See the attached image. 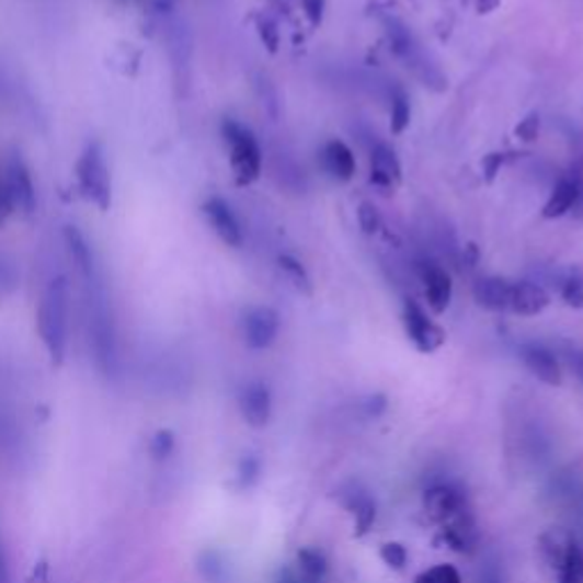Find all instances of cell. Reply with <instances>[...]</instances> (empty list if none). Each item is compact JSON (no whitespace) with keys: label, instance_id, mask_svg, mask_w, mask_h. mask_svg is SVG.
<instances>
[{"label":"cell","instance_id":"74e56055","mask_svg":"<svg viewBox=\"0 0 583 583\" xmlns=\"http://www.w3.org/2000/svg\"><path fill=\"white\" fill-rule=\"evenodd\" d=\"M260 475V462L255 458H247L242 460V468H240V479H242V485H251Z\"/></svg>","mask_w":583,"mask_h":583},{"label":"cell","instance_id":"cb8c5ba5","mask_svg":"<svg viewBox=\"0 0 583 583\" xmlns=\"http://www.w3.org/2000/svg\"><path fill=\"white\" fill-rule=\"evenodd\" d=\"M408 124H411V101L403 90H395L392 101H390V130L392 135H401Z\"/></svg>","mask_w":583,"mask_h":583},{"label":"cell","instance_id":"277c9868","mask_svg":"<svg viewBox=\"0 0 583 583\" xmlns=\"http://www.w3.org/2000/svg\"><path fill=\"white\" fill-rule=\"evenodd\" d=\"M76 179H78V187L82 190L87 198L94 201L101 210L110 208L112 183H110V171L105 164L103 146L99 141H90L84 146V151L80 153L76 162Z\"/></svg>","mask_w":583,"mask_h":583},{"label":"cell","instance_id":"d6986e66","mask_svg":"<svg viewBox=\"0 0 583 583\" xmlns=\"http://www.w3.org/2000/svg\"><path fill=\"white\" fill-rule=\"evenodd\" d=\"M574 542V538L565 531V529H551L547 531L540 542H538V551H540V559L545 563V568L557 576L563 559H565V553L570 549V545Z\"/></svg>","mask_w":583,"mask_h":583},{"label":"cell","instance_id":"1f68e13d","mask_svg":"<svg viewBox=\"0 0 583 583\" xmlns=\"http://www.w3.org/2000/svg\"><path fill=\"white\" fill-rule=\"evenodd\" d=\"M301 8L310 21L312 27H319L324 21V10H327V0H301Z\"/></svg>","mask_w":583,"mask_h":583},{"label":"cell","instance_id":"4316f807","mask_svg":"<svg viewBox=\"0 0 583 583\" xmlns=\"http://www.w3.org/2000/svg\"><path fill=\"white\" fill-rule=\"evenodd\" d=\"M415 583H462V579L454 565H435L424 570Z\"/></svg>","mask_w":583,"mask_h":583},{"label":"cell","instance_id":"8fae6325","mask_svg":"<svg viewBox=\"0 0 583 583\" xmlns=\"http://www.w3.org/2000/svg\"><path fill=\"white\" fill-rule=\"evenodd\" d=\"M420 278L424 283L428 308L435 315H443L449 308L451 295H454L451 276L447 274V270H443L441 265H435V262L428 260V262H422L420 265Z\"/></svg>","mask_w":583,"mask_h":583},{"label":"cell","instance_id":"7c38bea8","mask_svg":"<svg viewBox=\"0 0 583 583\" xmlns=\"http://www.w3.org/2000/svg\"><path fill=\"white\" fill-rule=\"evenodd\" d=\"M401 162L388 144H376L369 153V183L381 190H397L401 185Z\"/></svg>","mask_w":583,"mask_h":583},{"label":"cell","instance_id":"2e32d148","mask_svg":"<svg viewBox=\"0 0 583 583\" xmlns=\"http://www.w3.org/2000/svg\"><path fill=\"white\" fill-rule=\"evenodd\" d=\"M322 162H324V169L331 179H335L340 183H348L354 179L356 156L344 141L331 139L322 151Z\"/></svg>","mask_w":583,"mask_h":583},{"label":"cell","instance_id":"836d02e7","mask_svg":"<svg viewBox=\"0 0 583 583\" xmlns=\"http://www.w3.org/2000/svg\"><path fill=\"white\" fill-rule=\"evenodd\" d=\"M565 361L570 365V369L574 371V376L583 384V348L579 346H568L565 348Z\"/></svg>","mask_w":583,"mask_h":583},{"label":"cell","instance_id":"d590c367","mask_svg":"<svg viewBox=\"0 0 583 583\" xmlns=\"http://www.w3.org/2000/svg\"><path fill=\"white\" fill-rule=\"evenodd\" d=\"M16 285V272L12 267V262H8L3 255H0V289H12Z\"/></svg>","mask_w":583,"mask_h":583},{"label":"cell","instance_id":"ffe728a7","mask_svg":"<svg viewBox=\"0 0 583 583\" xmlns=\"http://www.w3.org/2000/svg\"><path fill=\"white\" fill-rule=\"evenodd\" d=\"M581 187L572 181V179H563L557 183V187L551 190L547 203L542 206V217L545 219H559L570 215V210L574 208L576 196H579Z\"/></svg>","mask_w":583,"mask_h":583},{"label":"cell","instance_id":"60d3db41","mask_svg":"<svg viewBox=\"0 0 583 583\" xmlns=\"http://www.w3.org/2000/svg\"><path fill=\"white\" fill-rule=\"evenodd\" d=\"M278 583H304L299 572L292 570V568H285L281 574H278Z\"/></svg>","mask_w":583,"mask_h":583},{"label":"cell","instance_id":"8d00e7d4","mask_svg":"<svg viewBox=\"0 0 583 583\" xmlns=\"http://www.w3.org/2000/svg\"><path fill=\"white\" fill-rule=\"evenodd\" d=\"M0 583H14L12 581V565H10V553L3 542V536H0Z\"/></svg>","mask_w":583,"mask_h":583},{"label":"cell","instance_id":"5b68a950","mask_svg":"<svg viewBox=\"0 0 583 583\" xmlns=\"http://www.w3.org/2000/svg\"><path fill=\"white\" fill-rule=\"evenodd\" d=\"M401 319H403V329H405L408 340H411L422 354H433L445 344L447 333L433 322L418 301L413 299L403 301Z\"/></svg>","mask_w":583,"mask_h":583},{"label":"cell","instance_id":"ac0fdd59","mask_svg":"<svg viewBox=\"0 0 583 583\" xmlns=\"http://www.w3.org/2000/svg\"><path fill=\"white\" fill-rule=\"evenodd\" d=\"M65 244L67 251L71 255V260L76 262L78 274L82 276L84 283H90L96 278V262H94V251L87 242V238L80 232L78 226H67L65 228Z\"/></svg>","mask_w":583,"mask_h":583},{"label":"cell","instance_id":"f546056e","mask_svg":"<svg viewBox=\"0 0 583 583\" xmlns=\"http://www.w3.org/2000/svg\"><path fill=\"white\" fill-rule=\"evenodd\" d=\"M258 35L262 39V44L267 46L270 53L278 50V27L270 16H262L258 19Z\"/></svg>","mask_w":583,"mask_h":583},{"label":"cell","instance_id":"f1b7e54d","mask_svg":"<svg viewBox=\"0 0 583 583\" xmlns=\"http://www.w3.org/2000/svg\"><path fill=\"white\" fill-rule=\"evenodd\" d=\"M381 559L392 570H403L408 563V551L401 542H386L381 547Z\"/></svg>","mask_w":583,"mask_h":583},{"label":"cell","instance_id":"b9f144b4","mask_svg":"<svg viewBox=\"0 0 583 583\" xmlns=\"http://www.w3.org/2000/svg\"><path fill=\"white\" fill-rule=\"evenodd\" d=\"M500 8V0H477V10L479 14H490L492 10Z\"/></svg>","mask_w":583,"mask_h":583},{"label":"cell","instance_id":"5bb4252c","mask_svg":"<svg viewBox=\"0 0 583 583\" xmlns=\"http://www.w3.org/2000/svg\"><path fill=\"white\" fill-rule=\"evenodd\" d=\"M441 538L458 553H472L479 545V529L472 511L454 517L441 527Z\"/></svg>","mask_w":583,"mask_h":583},{"label":"cell","instance_id":"3957f363","mask_svg":"<svg viewBox=\"0 0 583 583\" xmlns=\"http://www.w3.org/2000/svg\"><path fill=\"white\" fill-rule=\"evenodd\" d=\"M221 135L230 151V167L236 171L238 185L255 183L262 171V151L255 135L236 119H226L221 124Z\"/></svg>","mask_w":583,"mask_h":583},{"label":"cell","instance_id":"4fadbf2b","mask_svg":"<svg viewBox=\"0 0 583 583\" xmlns=\"http://www.w3.org/2000/svg\"><path fill=\"white\" fill-rule=\"evenodd\" d=\"M240 411L249 426L262 428L270 424L272 418V392L265 384L253 381L240 392Z\"/></svg>","mask_w":583,"mask_h":583},{"label":"cell","instance_id":"9a60e30c","mask_svg":"<svg viewBox=\"0 0 583 583\" xmlns=\"http://www.w3.org/2000/svg\"><path fill=\"white\" fill-rule=\"evenodd\" d=\"M549 306L547 289L531 281H519L511 287V304L508 310L519 317H534L540 315Z\"/></svg>","mask_w":583,"mask_h":583},{"label":"cell","instance_id":"7402d4cb","mask_svg":"<svg viewBox=\"0 0 583 583\" xmlns=\"http://www.w3.org/2000/svg\"><path fill=\"white\" fill-rule=\"evenodd\" d=\"M297 572L304 583H324L329 574V561L319 549L304 547L297 553Z\"/></svg>","mask_w":583,"mask_h":583},{"label":"cell","instance_id":"6da1fadb","mask_svg":"<svg viewBox=\"0 0 583 583\" xmlns=\"http://www.w3.org/2000/svg\"><path fill=\"white\" fill-rule=\"evenodd\" d=\"M87 342H90V352L94 358L96 369L114 378L119 374L122 358H119V335H116V324L112 317L110 301L99 283V276L87 283Z\"/></svg>","mask_w":583,"mask_h":583},{"label":"cell","instance_id":"ba28073f","mask_svg":"<svg viewBox=\"0 0 583 583\" xmlns=\"http://www.w3.org/2000/svg\"><path fill=\"white\" fill-rule=\"evenodd\" d=\"M5 185H8V192L12 198L14 213L21 210L23 215H33L35 206H37V192H35L31 169L25 167V162L19 156H14L8 164Z\"/></svg>","mask_w":583,"mask_h":583},{"label":"cell","instance_id":"83f0119b","mask_svg":"<svg viewBox=\"0 0 583 583\" xmlns=\"http://www.w3.org/2000/svg\"><path fill=\"white\" fill-rule=\"evenodd\" d=\"M358 224H361L365 236H374V232L381 230L384 219H381V215H378L374 203H369V201H363L361 203V208H358Z\"/></svg>","mask_w":583,"mask_h":583},{"label":"cell","instance_id":"f35d334b","mask_svg":"<svg viewBox=\"0 0 583 583\" xmlns=\"http://www.w3.org/2000/svg\"><path fill=\"white\" fill-rule=\"evenodd\" d=\"M475 583H504V581H502L500 568H498V565H492V563H488V565L481 568V572H479V576H477Z\"/></svg>","mask_w":583,"mask_h":583},{"label":"cell","instance_id":"e0dca14e","mask_svg":"<svg viewBox=\"0 0 583 583\" xmlns=\"http://www.w3.org/2000/svg\"><path fill=\"white\" fill-rule=\"evenodd\" d=\"M513 283L500 276H485L475 283V301L492 312H504L511 304Z\"/></svg>","mask_w":583,"mask_h":583},{"label":"cell","instance_id":"30bf717a","mask_svg":"<svg viewBox=\"0 0 583 583\" xmlns=\"http://www.w3.org/2000/svg\"><path fill=\"white\" fill-rule=\"evenodd\" d=\"M519 358H522L524 367H527L538 378V381H542L547 386H561L563 374H561L559 358L545 344H538V342L524 344L519 348Z\"/></svg>","mask_w":583,"mask_h":583},{"label":"cell","instance_id":"d6a6232c","mask_svg":"<svg viewBox=\"0 0 583 583\" xmlns=\"http://www.w3.org/2000/svg\"><path fill=\"white\" fill-rule=\"evenodd\" d=\"M504 162H506V156L504 153H488L485 158H483V173H485V181L488 183H492L494 181V176H498V173H500V169L504 167Z\"/></svg>","mask_w":583,"mask_h":583},{"label":"cell","instance_id":"8992f818","mask_svg":"<svg viewBox=\"0 0 583 583\" xmlns=\"http://www.w3.org/2000/svg\"><path fill=\"white\" fill-rule=\"evenodd\" d=\"M468 511H472L470 502L465 498V492L456 485L441 483L424 492V513L428 515L431 522L437 524V527H443V524Z\"/></svg>","mask_w":583,"mask_h":583},{"label":"cell","instance_id":"d4e9b609","mask_svg":"<svg viewBox=\"0 0 583 583\" xmlns=\"http://www.w3.org/2000/svg\"><path fill=\"white\" fill-rule=\"evenodd\" d=\"M278 265H281V270L287 274L289 283L295 285V287L301 292V295H306V297L312 295V281H310L306 267L301 265V262H299L297 258H292V255H281V258H278Z\"/></svg>","mask_w":583,"mask_h":583},{"label":"cell","instance_id":"603a6c76","mask_svg":"<svg viewBox=\"0 0 583 583\" xmlns=\"http://www.w3.org/2000/svg\"><path fill=\"white\" fill-rule=\"evenodd\" d=\"M557 583H583V549L576 545V540L570 545L557 572Z\"/></svg>","mask_w":583,"mask_h":583},{"label":"cell","instance_id":"4dcf8cb0","mask_svg":"<svg viewBox=\"0 0 583 583\" xmlns=\"http://www.w3.org/2000/svg\"><path fill=\"white\" fill-rule=\"evenodd\" d=\"M515 135L522 141H536L540 135V116L536 112H531L529 116H524V119L515 128Z\"/></svg>","mask_w":583,"mask_h":583},{"label":"cell","instance_id":"ee69618b","mask_svg":"<svg viewBox=\"0 0 583 583\" xmlns=\"http://www.w3.org/2000/svg\"><path fill=\"white\" fill-rule=\"evenodd\" d=\"M153 8L158 12H171L173 8H176V0H153Z\"/></svg>","mask_w":583,"mask_h":583},{"label":"cell","instance_id":"e575fe53","mask_svg":"<svg viewBox=\"0 0 583 583\" xmlns=\"http://www.w3.org/2000/svg\"><path fill=\"white\" fill-rule=\"evenodd\" d=\"M12 213H14V206H12V198H10L5 179H0V226H3L8 221V217Z\"/></svg>","mask_w":583,"mask_h":583},{"label":"cell","instance_id":"52a82bcc","mask_svg":"<svg viewBox=\"0 0 583 583\" xmlns=\"http://www.w3.org/2000/svg\"><path fill=\"white\" fill-rule=\"evenodd\" d=\"M281 329V319L278 312L274 308L267 306H255L251 310H247L244 319H242V333H244V342L249 344V348H267L274 344L276 335Z\"/></svg>","mask_w":583,"mask_h":583},{"label":"cell","instance_id":"7a4b0ae2","mask_svg":"<svg viewBox=\"0 0 583 583\" xmlns=\"http://www.w3.org/2000/svg\"><path fill=\"white\" fill-rule=\"evenodd\" d=\"M37 333L53 365H62L69 346V283L65 276H55L42 292Z\"/></svg>","mask_w":583,"mask_h":583},{"label":"cell","instance_id":"ab89813d","mask_svg":"<svg viewBox=\"0 0 583 583\" xmlns=\"http://www.w3.org/2000/svg\"><path fill=\"white\" fill-rule=\"evenodd\" d=\"M386 399L384 397H371L369 399V403H367V413L369 415H374V418H378V415H381L384 411H386Z\"/></svg>","mask_w":583,"mask_h":583},{"label":"cell","instance_id":"44dd1931","mask_svg":"<svg viewBox=\"0 0 583 583\" xmlns=\"http://www.w3.org/2000/svg\"><path fill=\"white\" fill-rule=\"evenodd\" d=\"M344 506L346 511L354 515V522H356V536H365L371 524L376 519V504L374 500L369 498L367 492H361V490H354L348 492L344 498Z\"/></svg>","mask_w":583,"mask_h":583},{"label":"cell","instance_id":"7bdbcfd3","mask_svg":"<svg viewBox=\"0 0 583 583\" xmlns=\"http://www.w3.org/2000/svg\"><path fill=\"white\" fill-rule=\"evenodd\" d=\"M570 215H572L574 219L583 221V190L579 192V196H576V203H574V208L570 210Z\"/></svg>","mask_w":583,"mask_h":583},{"label":"cell","instance_id":"484cf974","mask_svg":"<svg viewBox=\"0 0 583 583\" xmlns=\"http://www.w3.org/2000/svg\"><path fill=\"white\" fill-rule=\"evenodd\" d=\"M561 299L565 306L581 310L583 308V274L581 270H570L561 281Z\"/></svg>","mask_w":583,"mask_h":583},{"label":"cell","instance_id":"9c48e42d","mask_svg":"<svg viewBox=\"0 0 583 583\" xmlns=\"http://www.w3.org/2000/svg\"><path fill=\"white\" fill-rule=\"evenodd\" d=\"M203 215H206L208 224L213 226V230L219 236L221 242H226L232 249H240L244 244V232L240 226V219L232 213V208L228 203L219 196L208 198L203 203Z\"/></svg>","mask_w":583,"mask_h":583}]
</instances>
